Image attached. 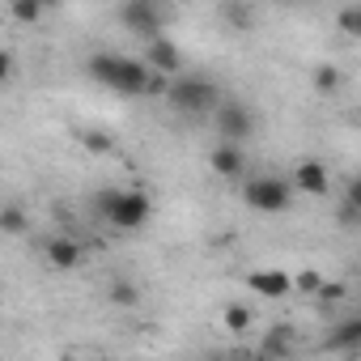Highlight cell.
I'll return each mask as SVG.
<instances>
[{
  "instance_id": "7",
  "label": "cell",
  "mask_w": 361,
  "mask_h": 361,
  "mask_svg": "<svg viewBox=\"0 0 361 361\" xmlns=\"http://www.w3.org/2000/svg\"><path fill=\"white\" fill-rule=\"evenodd\" d=\"M43 259H47L56 272H73V268L85 264V247H81L73 234H56V238L43 243Z\"/></svg>"
},
{
  "instance_id": "9",
  "label": "cell",
  "mask_w": 361,
  "mask_h": 361,
  "mask_svg": "<svg viewBox=\"0 0 361 361\" xmlns=\"http://www.w3.org/2000/svg\"><path fill=\"white\" fill-rule=\"evenodd\" d=\"M247 289L268 298V302H281V298L293 293V276L281 272V268H255V272H247Z\"/></svg>"
},
{
  "instance_id": "14",
  "label": "cell",
  "mask_w": 361,
  "mask_h": 361,
  "mask_svg": "<svg viewBox=\"0 0 361 361\" xmlns=\"http://www.w3.org/2000/svg\"><path fill=\"white\" fill-rule=\"evenodd\" d=\"M106 298H111V306H119V310H136V306H140V289H136V281H128V276H115V281L106 285Z\"/></svg>"
},
{
  "instance_id": "20",
  "label": "cell",
  "mask_w": 361,
  "mask_h": 361,
  "mask_svg": "<svg viewBox=\"0 0 361 361\" xmlns=\"http://www.w3.org/2000/svg\"><path fill=\"white\" fill-rule=\"evenodd\" d=\"M43 9H47L43 0H13V18L26 22V26H35V22L43 18Z\"/></svg>"
},
{
  "instance_id": "5",
  "label": "cell",
  "mask_w": 361,
  "mask_h": 361,
  "mask_svg": "<svg viewBox=\"0 0 361 361\" xmlns=\"http://www.w3.org/2000/svg\"><path fill=\"white\" fill-rule=\"evenodd\" d=\"M213 128H217L221 140L247 145V140L255 136V111H251L247 102H238V98H221V106L213 111Z\"/></svg>"
},
{
  "instance_id": "4",
  "label": "cell",
  "mask_w": 361,
  "mask_h": 361,
  "mask_svg": "<svg viewBox=\"0 0 361 361\" xmlns=\"http://www.w3.org/2000/svg\"><path fill=\"white\" fill-rule=\"evenodd\" d=\"M298 188H293V178H281V174H255V178H243V204L255 209V213H285L293 204Z\"/></svg>"
},
{
  "instance_id": "3",
  "label": "cell",
  "mask_w": 361,
  "mask_h": 361,
  "mask_svg": "<svg viewBox=\"0 0 361 361\" xmlns=\"http://www.w3.org/2000/svg\"><path fill=\"white\" fill-rule=\"evenodd\" d=\"M166 106L183 119H213V111L221 106V85L200 73H178L166 90Z\"/></svg>"
},
{
  "instance_id": "1",
  "label": "cell",
  "mask_w": 361,
  "mask_h": 361,
  "mask_svg": "<svg viewBox=\"0 0 361 361\" xmlns=\"http://www.w3.org/2000/svg\"><path fill=\"white\" fill-rule=\"evenodd\" d=\"M85 73H90L102 90H111V94H119V98H145L149 77H153V68H149L145 60H128V56H115V51L90 56V60H85Z\"/></svg>"
},
{
  "instance_id": "16",
  "label": "cell",
  "mask_w": 361,
  "mask_h": 361,
  "mask_svg": "<svg viewBox=\"0 0 361 361\" xmlns=\"http://www.w3.org/2000/svg\"><path fill=\"white\" fill-rule=\"evenodd\" d=\"M310 85H314V94L331 98V94L344 85V73H340L336 64H319V68H314V77H310Z\"/></svg>"
},
{
  "instance_id": "21",
  "label": "cell",
  "mask_w": 361,
  "mask_h": 361,
  "mask_svg": "<svg viewBox=\"0 0 361 361\" xmlns=\"http://www.w3.org/2000/svg\"><path fill=\"white\" fill-rule=\"evenodd\" d=\"M323 289V276L314 272V268H302L298 276H293V293H306V298H314Z\"/></svg>"
},
{
  "instance_id": "13",
  "label": "cell",
  "mask_w": 361,
  "mask_h": 361,
  "mask_svg": "<svg viewBox=\"0 0 361 361\" xmlns=\"http://www.w3.org/2000/svg\"><path fill=\"white\" fill-rule=\"evenodd\" d=\"M293 353V327L289 323H272L259 340V357H289Z\"/></svg>"
},
{
  "instance_id": "22",
  "label": "cell",
  "mask_w": 361,
  "mask_h": 361,
  "mask_svg": "<svg viewBox=\"0 0 361 361\" xmlns=\"http://www.w3.org/2000/svg\"><path fill=\"white\" fill-rule=\"evenodd\" d=\"M348 298V285L344 281H323V289L314 293V302H323V306H336V302H344Z\"/></svg>"
},
{
  "instance_id": "25",
  "label": "cell",
  "mask_w": 361,
  "mask_h": 361,
  "mask_svg": "<svg viewBox=\"0 0 361 361\" xmlns=\"http://www.w3.org/2000/svg\"><path fill=\"white\" fill-rule=\"evenodd\" d=\"M276 5H302V0H276Z\"/></svg>"
},
{
  "instance_id": "19",
  "label": "cell",
  "mask_w": 361,
  "mask_h": 361,
  "mask_svg": "<svg viewBox=\"0 0 361 361\" xmlns=\"http://www.w3.org/2000/svg\"><path fill=\"white\" fill-rule=\"evenodd\" d=\"M81 145H85L94 157H106V153H115V140H111L106 132H98V128H85V132H81Z\"/></svg>"
},
{
  "instance_id": "24",
  "label": "cell",
  "mask_w": 361,
  "mask_h": 361,
  "mask_svg": "<svg viewBox=\"0 0 361 361\" xmlns=\"http://www.w3.org/2000/svg\"><path fill=\"white\" fill-rule=\"evenodd\" d=\"M13 68H18V60H13V51H5V56H0V81H13Z\"/></svg>"
},
{
  "instance_id": "17",
  "label": "cell",
  "mask_w": 361,
  "mask_h": 361,
  "mask_svg": "<svg viewBox=\"0 0 361 361\" xmlns=\"http://www.w3.org/2000/svg\"><path fill=\"white\" fill-rule=\"evenodd\" d=\"M0 230H5L9 238H22V234L30 230L26 209H22V204H5V209H0Z\"/></svg>"
},
{
  "instance_id": "12",
  "label": "cell",
  "mask_w": 361,
  "mask_h": 361,
  "mask_svg": "<svg viewBox=\"0 0 361 361\" xmlns=\"http://www.w3.org/2000/svg\"><path fill=\"white\" fill-rule=\"evenodd\" d=\"M323 348L327 353H361V314H348V319L331 323Z\"/></svg>"
},
{
  "instance_id": "23",
  "label": "cell",
  "mask_w": 361,
  "mask_h": 361,
  "mask_svg": "<svg viewBox=\"0 0 361 361\" xmlns=\"http://www.w3.org/2000/svg\"><path fill=\"white\" fill-rule=\"evenodd\" d=\"M344 200L348 204H361V174H353L348 183H344Z\"/></svg>"
},
{
  "instance_id": "6",
  "label": "cell",
  "mask_w": 361,
  "mask_h": 361,
  "mask_svg": "<svg viewBox=\"0 0 361 361\" xmlns=\"http://www.w3.org/2000/svg\"><path fill=\"white\" fill-rule=\"evenodd\" d=\"M119 22H123V30L136 35V39H157V35H161V22H166L161 0H123Z\"/></svg>"
},
{
  "instance_id": "18",
  "label": "cell",
  "mask_w": 361,
  "mask_h": 361,
  "mask_svg": "<svg viewBox=\"0 0 361 361\" xmlns=\"http://www.w3.org/2000/svg\"><path fill=\"white\" fill-rule=\"evenodd\" d=\"M336 30H340L344 39L361 43V5H344V9L336 13Z\"/></svg>"
},
{
  "instance_id": "2",
  "label": "cell",
  "mask_w": 361,
  "mask_h": 361,
  "mask_svg": "<svg viewBox=\"0 0 361 361\" xmlns=\"http://www.w3.org/2000/svg\"><path fill=\"white\" fill-rule=\"evenodd\" d=\"M94 213H98L111 230H119V234H136V230L149 226V217H153V200H149L145 188H102V192L94 196Z\"/></svg>"
},
{
  "instance_id": "26",
  "label": "cell",
  "mask_w": 361,
  "mask_h": 361,
  "mask_svg": "<svg viewBox=\"0 0 361 361\" xmlns=\"http://www.w3.org/2000/svg\"><path fill=\"white\" fill-rule=\"evenodd\" d=\"M43 5H56V0H43Z\"/></svg>"
},
{
  "instance_id": "10",
  "label": "cell",
  "mask_w": 361,
  "mask_h": 361,
  "mask_svg": "<svg viewBox=\"0 0 361 361\" xmlns=\"http://www.w3.org/2000/svg\"><path fill=\"white\" fill-rule=\"evenodd\" d=\"M293 188H298L302 196L323 200V196H331V174H327V166H323V161L306 157V161H298V170H293Z\"/></svg>"
},
{
  "instance_id": "15",
  "label": "cell",
  "mask_w": 361,
  "mask_h": 361,
  "mask_svg": "<svg viewBox=\"0 0 361 361\" xmlns=\"http://www.w3.org/2000/svg\"><path fill=\"white\" fill-rule=\"evenodd\" d=\"M221 327H226V331H234V336H247V331L255 327V310H251V306L230 302V306L221 310Z\"/></svg>"
},
{
  "instance_id": "8",
  "label": "cell",
  "mask_w": 361,
  "mask_h": 361,
  "mask_svg": "<svg viewBox=\"0 0 361 361\" xmlns=\"http://www.w3.org/2000/svg\"><path fill=\"white\" fill-rule=\"evenodd\" d=\"M209 170L217 174V178H238L247 174V149L238 145V140H221L213 153H209Z\"/></svg>"
},
{
  "instance_id": "11",
  "label": "cell",
  "mask_w": 361,
  "mask_h": 361,
  "mask_svg": "<svg viewBox=\"0 0 361 361\" xmlns=\"http://www.w3.org/2000/svg\"><path fill=\"white\" fill-rule=\"evenodd\" d=\"M145 64H149V68H157V73L178 77V73H183V56H178V43H174V39H166V35L149 39V47H145Z\"/></svg>"
}]
</instances>
